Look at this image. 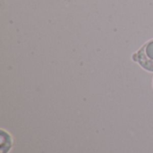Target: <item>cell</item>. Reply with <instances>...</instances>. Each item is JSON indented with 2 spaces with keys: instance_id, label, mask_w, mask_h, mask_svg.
<instances>
[{
  "instance_id": "1",
  "label": "cell",
  "mask_w": 153,
  "mask_h": 153,
  "mask_svg": "<svg viewBox=\"0 0 153 153\" xmlns=\"http://www.w3.org/2000/svg\"><path fill=\"white\" fill-rule=\"evenodd\" d=\"M134 60L138 62L144 69L153 72V39L147 42L134 55Z\"/></svg>"
}]
</instances>
